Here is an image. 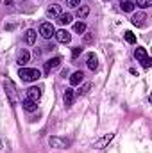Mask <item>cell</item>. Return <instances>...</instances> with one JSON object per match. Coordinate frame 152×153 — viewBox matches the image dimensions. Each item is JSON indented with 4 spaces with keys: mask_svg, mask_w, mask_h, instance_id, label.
Returning <instances> with one entry per match:
<instances>
[{
    "mask_svg": "<svg viewBox=\"0 0 152 153\" xmlns=\"http://www.w3.org/2000/svg\"><path fill=\"white\" fill-rule=\"evenodd\" d=\"M18 76L23 80V82H34V80H38L41 73H39V70L36 68H20V71H18Z\"/></svg>",
    "mask_w": 152,
    "mask_h": 153,
    "instance_id": "6da1fadb",
    "label": "cell"
},
{
    "mask_svg": "<svg viewBox=\"0 0 152 153\" xmlns=\"http://www.w3.org/2000/svg\"><path fill=\"white\" fill-rule=\"evenodd\" d=\"M4 89H5V93H7V98H9V103L11 105H16V87H14V84L11 82V80H4Z\"/></svg>",
    "mask_w": 152,
    "mask_h": 153,
    "instance_id": "7a4b0ae2",
    "label": "cell"
},
{
    "mask_svg": "<svg viewBox=\"0 0 152 153\" xmlns=\"http://www.w3.org/2000/svg\"><path fill=\"white\" fill-rule=\"evenodd\" d=\"M48 144L56 150H66L70 146V141L68 139H63V137H50L48 139Z\"/></svg>",
    "mask_w": 152,
    "mask_h": 153,
    "instance_id": "3957f363",
    "label": "cell"
},
{
    "mask_svg": "<svg viewBox=\"0 0 152 153\" xmlns=\"http://www.w3.org/2000/svg\"><path fill=\"white\" fill-rule=\"evenodd\" d=\"M113 139H114V134H113V132H111V134H106V135H102L100 139H97V141L93 143V148H95V150H102V148H106V146H108Z\"/></svg>",
    "mask_w": 152,
    "mask_h": 153,
    "instance_id": "277c9868",
    "label": "cell"
},
{
    "mask_svg": "<svg viewBox=\"0 0 152 153\" xmlns=\"http://www.w3.org/2000/svg\"><path fill=\"white\" fill-rule=\"evenodd\" d=\"M39 34H41V38L45 39H50L54 34H56V29H54V25L52 23H41V27H39Z\"/></svg>",
    "mask_w": 152,
    "mask_h": 153,
    "instance_id": "5b68a950",
    "label": "cell"
},
{
    "mask_svg": "<svg viewBox=\"0 0 152 153\" xmlns=\"http://www.w3.org/2000/svg\"><path fill=\"white\" fill-rule=\"evenodd\" d=\"M41 94H43V89L41 87H29L27 89V98L32 100V102H36V103H38V100L41 98Z\"/></svg>",
    "mask_w": 152,
    "mask_h": 153,
    "instance_id": "8992f818",
    "label": "cell"
},
{
    "mask_svg": "<svg viewBox=\"0 0 152 153\" xmlns=\"http://www.w3.org/2000/svg\"><path fill=\"white\" fill-rule=\"evenodd\" d=\"M145 20H147V14H145V13H136V14H132V18H131L132 25H136V27H145Z\"/></svg>",
    "mask_w": 152,
    "mask_h": 153,
    "instance_id": "52a82bcc",
    "label": "cell"
},
{
    "mask_svg": "<svg viewBox=\"0 0 152 153\" xmlns=\"http://www.w3.org/2000/svg\"><path fill=\"white\" fill-rule=\"evenodd\" d=\"M54 36H56V39H57L59 43H65V45H66V43H70V39H72L70 32H68V30H65V29L56 30V34H54Z\"/></svg>",
    "mask_w": 152,
    "mask_h": 153,
    "instance_id": "ba28073f",
    "label": "cell"
},
{
    "mask_svg": "<svg viewBox=\"0 0 152 153\" xmlns=\"http://www.w3.org/2000/svg\"><path fill=\"white\" fill-rule=\"evenodd\" d=\"M86 64H88V68H90L91 71H97V70H99V59H97V55H95V53H88Z\"/></svg>",
    "mask_w": 152,
    "mask_h": 153,
    "instance_id": "9c48e42d",
    "label": "cell"
},
{
    "mask_svg": "<svg viewBox=\"0 0 152 153\" xmlns=\"http://www.w3.org/2000/svg\"><path fill=\"white\" fill-rule=\"evenodd\" d=\"M61 64V57H54V59H50V61H47L45 62V73H50L54 68H57Z\"/></svg>",
    "mask_w": 152,
    "mask_h": 153,
    "instance_id": "30bf717a",
    "label": "cell"
},
{
    "mask_svg": "<svg viewBox=\"0 0 152 153\" xmlns=\"http://www.w3.org/2000/svg\"><path fill=\"white\" fill-rule=\"evenodd\" d=\"M29 59H31V53H29L27 50H22V52L18 53V57H16V62H18V64L23 68V66L29 62Z\"/></svg>",
    "mask_w": 152,
    "mask_h": 153,
    "instance_id": "8fae6325",
    "label": "cell"
},
{
    "mask_svg": "<svg viewBox=\"0 0 152 153\" xmlns=\"http://www.w3.org/2000/svg\"><path fill=\"white\" fill-rule=\"evenodd\" d=\"M74 98H75L74 89H66V91H65V94H63V102H65V105H66V107H72Z\"/></svg>",
    "mask_w": 152,
    "mask_h": 153,
    "instance_id": "7c38bea8",
    "label": "cell"
},
{
    "mask_svg": "<svg viewBox=\"0 0 152 153\" xmlns=\"http://www.w3.org/2000/svg\"><path fill=\"white\" fill-rule=\"evenodd\" d=\"M22 107H23V111H27V112H34V111L38 109V103L32 102V100H29V98H25L23 103H22Z\"/></svg>",
    "mask_w": 152,
    "mask_h": 153,
    "instance_id": "4fadbf2b",
    "label": "cell"
},
{
    "mask_svg": "<svg viewBox=\"0 0 152 153\" xmlns=\"http://www.w3.org/2000/svg\"><path fill=\"white\" fill-rule=\"evenodd\" d=\"M72 18H74V16H72L70 13H65V14L61 13V14L57 16V23H59V25H68V23H72Z\"/></svg>",
    "mask_w": 152,
    "mask_h": 153,
    "instance_id": "5bb4252c",
    "label": "cell"
},
{
    "mask_svg": "<svg viewBox=\"0 0 152 153\" xmlns=\"http://www.w3.org/2000/svg\"><path fill=\"white\" fill-rule=\"evenodd\" d=\"M82 80H84V73L82 71H75L74 75L70 76V85H79Z\"/></svg>",
    "mask_w": 152,
    "mask_h": 153,
    "instance_id": "9a60e30c",
    "label": "cell"
},
{
    "mask_svg": "<svg viewBox=\"0 0 152 153\" xmlns=\"http://www.w3.org/2000/svg\"><path fill=\"white\" fill-rule=\"evenodd\" d=\"M59 14H61V5L59 4H52L47 9V16H59Z\"/></svg>",
    "mask_w": 152,
    "mask_h": 153,
    "instance_id": "2e32d148",
    "label": "cell"
},
{
    "mask_svg": "<svg viewBox=\"0 0 152 153\" xmlns=\"http://www.w3.org/2000/svg\"><path fill=\"white\" fill-rule=\"evenodd\" d=\"M36 36H38L36 30H34V29H29V30L25 32V43H27V45H34V43H36Z\"/></svg>",
    "mask_w": 152,
    "mask_h": 153,
    "instance_id": "e0dca14e",
    "label": "cell"
},
{
    "mask_svg": "<svg viewBox=\"0 0 152 153\" xmlns=\"http://www.w3.org/2000/svg\"><path fill=\"white\" fill-rule=\"evenodd\" d=\"M134 57H136V59L141 62V61H143L145 57H149V55H147V50H145L143 46H138V48L134 50Z\"/></svg>",
    "mask_w": 152,
    "mask_h": 153,
    "instance_id": "ac0fdd59",
    "label": "cell"
},
{
    "mask_svg": "<svg viewBox=\"0 0 152 153\" xmlns=\"http://www.w3.org/2000/svg\"><path fill=\"white\" fill-rule=\"evenodd\" d=\"M88 14H90V7H88V5H79V9H77V18L84 20Z\"/></svg>",
    "mask_w": 152,
    "mask_h": 153,
    "instance_id": "d6986e66",
    "label": "cell"
},
{
    "mask_svg": "<svg viewBox=\"0 0 152 153\" xmlns=\"http://www.w3.org/2000/svg\"><path fill=\"white\" fill-rule=\"evenodd\" d=\"M90 89H91V84H90V82L82 84V85H81V89L77 91V96H86V94L90 93Z\"/></svg>",
    "mask_w": 152,
    "mask_h": 153,
    "instance_id": "ffe728a7",
    "label": "cell"
},
{
    "mask_svg": "<svg viewBox=\"0 0 152 153\" xmlns=\"http://www.w3.org/2000/svg\"><path fill=\"white\" fill-rule=\"evenodd\" d=\"M120 7H122V11H125V13H131V11L134 9V4H132L131 0H125V2H120Z\"/></svg>",
    "mask_w": 152,
    "mask_h": 153,
    "instance_id": "44dd1931",
    "label": "cell"
},
{
    "mask_svg": "<svg viewBox=\"0 0 152 153\" xmlns=\"http://www.w3.org/2000/svg\"><path fill=\"white\" fill-rule=\"evenodd\" d=\"M74 30H75L77 34H82V32H86V23H84V22H77L75 25H74Z\"/></svg>",
    "mask_w": 152,
    "mask_h": 153,
    "instance_id": "7402d4cb",
    "label": "cell"
},
{
    "mask_svg": "<svg viewBox=\"0 0 152 153\" xmlns=\"http://www.w3.org/2000/svg\"><path fill=\"white\" fill-rule=\"evenodd\" d=\"M134 5H138V7H141V9H147V7L152 5V0H138Z\"/></svg>",
    "mask_w": 152,
    "mask_h": 153,
    "instance_id": "603a6c76",
    "label": "cell"
},
{
    "mask_svg": "<svg viewBox=\"0 0 152 153\" xmlns=\"http://www.w3.org/2000/svg\"><path fill=\"white\" fill-rule=\"evenodd\" d=\"M123 36H125V41H127V43H131V45H132V43H136V38H134V34H132L131 30H127Z\"/></svg>",
    "mask_w": 152,
    "mask_h": 153,
    "instance_id": "cb8c5ba5",
    "label": "cell"
},
{
    "mask_svg": "<svg viewBox=\"0 0 152 153\" xmlns=\"http://www.w3.org/2000/svg\"><path fill=\"white\" fill-rule=\"evenodd\" d=\"M66 5L68 7H79L81 5V0H66Z\"/></svg>",
    "mask_w": 152,
    "mask_h": 153,
    "instance_id": "d4e9b609",
    "label": "cell"
},
{
    "mask_svg": "<svg viewBox=\"0 0 152 153\" xmlns=\"http://www.w3.org/2000/svg\"><path fill=\"white\" fill-rule=\"evenodd\" d=\"M141 64H143V68H150L152 66V59L150 57H145V59L141 61Z\"/></svg>",
    "mask_w": 152,
    "mask_h": 153,
    "instance_id": "484cf974",
    "label": "cell"
},
{
    "mask_svg": "<svg viewBox=\"0 0 152 153\" xmlns=\"http://www.w3.org/2000/svg\"><path fill=\"white\" fill-rule=\"evenodd\" d=\"M81 52H82V48H81V46H75V48L72 50V57H74V59L79 57V55H81Z\"/></svg>",
    "mask_w": 152,
    "mask_h": 153,
    "instance_id": "4316f807",
    "label": "cell"
},
{
    "mask_svg": "<svg viewBox=\"0 0 152 153\" xmlns=\"http://www.w3.org/2000/svg\"><path fill=\"white\" fill-rule=\"evenodd\" d=\"M84 43H86V45H90V43H93V34H90V32H88V34L84 36Z\"/></svg>",
    "mask_w": 152,
    "mask_h": 153,
    "instance_id": "83f0119b",
    "label": "cell"
},
{
    "mask_svg": "<svg viewBox=\"0 0 152 153\" xmlns=\"http://www.w3.org/2000/svg\"><path fill=\"white\" fill-rule=\"evenodd\" d=\"M14 2H16V0H4V4H5V5H13Z\"/></svg>",
    "mask_w": 152,
    "mask_h": 153,
    "instance_id": "f1b7e54d",
    "label": "cell"
},
{
    "mask_svg": "<svg viewBox=\"0 0 152 153\" xmlns=\"http://www.w3.org/2000/svg\"><path fill=\"white\" fill-rule=\"evenodd\" d=\"M120 2H125V0H120Z\"/></svg>",
    "mask_w": 152,
    "mask_h": 153,
    "instance_id": "f546056e",
    "label": "cell"
},
{
    "mask_svg": "<svg viewBox=\"0 0 152 153\" xmlns=\"http://www.w3.org/2000/svg\"><path fill=\"white\" fill-rule=\"evenodd\" d=\"M0 148H2V143H0Z\"/></svg>",
    "mask_w": 152,
    "mask_h": 153,
    "instance_id": "4dcf8cb0",
    "label": "cell"
}]
</instances>
